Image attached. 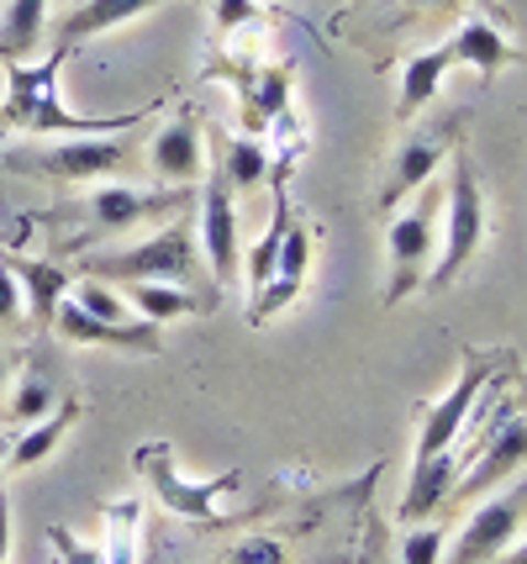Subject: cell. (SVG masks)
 I'll return each instance as SVG.
<instances>
[{"instance_id": "1f68e13d", "label": "cell", "mask_w": 527, "mask_h": 564, "mask_svg": "<svg viewBox=\"0 0 527 564\" xmlns=\"http://www.w3.org/2000/svg\"><path fill=\"white\" fill-rule=\"evenodd\" d=\"M259 17V0H217V26L222 32H238Z\"/></svg>"}, {"instance_id": "7402d4cb", "label": "cell", "mask_w": 527, "mask_h": 564, "mask_svg": "<svg viewBox=\"0 0 527 564\" xmlns=\"http://www.w3.org/2000/svg\"><path fill=\"white\" fill-rule=\"evenodd\" d=\"M285 227H290V200H285V185L275 180V217L264 227V238L238 259V274L249 280V291H259L264 280H275V259H279V243H285Z\"/></svg>"}, {"instance_id": "277c9868", "label": "cell", "mask_w": 527, "mask_h": 564, "mask_svg": "<svg viewBox=\"0 0 527 564\" xmlns=\"http://www.w3.org/2000/svg\"><path fill=\"white\" fill-rule=\"evenodd\" d=\"M85 274H90V280H122V285H138V280L190 285V280L201 274V253H196V243H190V221L179 217V221H169L158 238H149V243L85 259Z\"/></svg>"}, {"instance_id": "5b68a950", "label": "cell", "mask_w": 527, "mask_h": 564, "mask_svg": "<svg viewBox=\"0 0 527 564\" xmlns=\"http://www.w3.org/2000/svg\"><path fill=\"white\" fill-rule=\"evenodd\" d=\"M502 369H506V354H475L449 391L438 395V401H427L422 412H417V448H411V465H417V459H432V454H449V448L459 454V438H464V427H470V412H475L480 391H485Z\"/></svg>"}, {"instance_id": "2e32d148", "label": "cell", "mask_w": 527, "mask_h": 564, "mask_svg": "<svg viewBox=\"0 0 527 564\" xmlns=\"http://www.w3.org/2000/svg\"><path fill=\"white\" fill-rule=\"evenodd\" d=\"M6 270L17 274V285H22V301H26V317L32 327H53V312H58V301L69 295V270L64 264H53V259H6Z\"/></svg>"}, {"instance_id": "836d02e7", "label": "cell", "mask_w": 527, "mask_h": 564, "mask_svg": "<svg viewBox=\"0 0 527 564\" xmlns=\"http://www.w3.org/2000/svg\"><path fill=\"white\" fill-rule=\"evenodd\" d=\"M6 380H11V359L0 354V391H6Z\"/></svg>"}, {"instance_id": "f546056e", "label": "cell", "mask_w": 527, "mask_h": 564, "mask_svg": "<svg viewBox=\"0 0 527 564\" xmlns=\"http://www.w3.org/2000/svg\"><path fill=\"white\" fill-rule=\"evenodd\" d=\"M48 543L58 549V564H101V549L79 543L69 528H48Z\"/></svg>"}, {"instance_id": "484cf974", "label": "cell", "mask_w": 527, "mask_h": 564, "mask_svg": "<svg viewBox=\"0 0 527 564\" xmlns=\"http://www.w3.org/2000/svg\"><path fill=\"white\" fill-rule=\"evenodd\" d=\"M275 274L279 280H296V285H306V274H311V221L296 217V212H290V227H285Z\"/></svg>"}, {"instance_id": "4316f807", "label": "cell", "mask_w": 527, "mask_h": 564, "mask_svg": "<svg viewBox=\"0 0 527 564\" xmlns=\"http://www.w3.org/2000/svg\"><path fill=\"white\" fill-rule=\"evenodd\" d=\"M443 549H449L443 528L411 522V528H406V539H402V564H443Z\"/></svg>"}, {"instance_id": "e0dca14e", "label": "cell", "mask_w": 527, "mask_h": 564, "mask_svg": "<svg viewBox=\"0 0 527 564\" xmlns=\"http://www.w3.org/2000/svg\"><path fill=\"white\" fill-rule=\"evenodd\" d=\"M79 417V401L69 395V401H58L48 417H37L32 427H22V438L6 448V469H32V465H43L58 443L69 438V427H75Z\"/></svg>"}, {"instance_id": "d4e9b609", "label": "cell", "mask_w": 527, "mask_h": 564, "mask_svg": "<svg viewBox=\"0 0 527 564\" xmlns=\"http://www.w3.org/2000/svg\"><path fill=\"white\" fill-rule=\"evenodd\" d=\"M270 170H275L270 153H264V143H253V138H232V143L222 148V164H217V174H222L232 191H253Z\"/></svg>"}, {"instance_id": "d590c367", "label": "cell", "mask_w": 527, "mask_h": 564, "mask_svg": "<svg viewBox=\"0 0 527 564\" xmlns=\"http://www.w3.org/2000/svg\"><path fill=\"white\" fill-rule=\"evenodd\" d=\"M0 459H6V438H0ZM0 469H6V465H0Z\"/></svg>"}, {"instance_id": "3957f363", "label": "cell", "mask_w": 527, "mask_h": 564, "mask_svg": "<svg viewBox=\"0 0 527 564\" xmlns=\"http://www.w3.org/2000/svg\"><path fill=\"white\" fill-rule=\"evenodd\" d=\"M485 191H480V174H475V159H470V148H459L449 164V238L438 248V259H432V270H427L422 285L432 291H449L453 280L464 274V264L480 253L485 243Z\"/></svg>"}, {"instance_id": "4fadbf2b", "label": "cell", "mask_w": 527, "mask_h": 564, "mask_svg": "<svg viewBox=\"0 0 527 564\" xmlns=\"http://www.w3.org/2000/svg\"><path fill=\"white\" fill-rule=\"evenodd\" d=\"M158 6H169V0H79L75 11L53 26V43L79 48V43H90V37H101V32H117V26L149 17Z\"/></svg>"}, {"instance_id": "ffe728a7", "label": "cell", "mask_w": 527, "mask_h": 564, "mask_svg": "<svg viewBox=\"0 0 527 564\" xmlns=\"http://www.w3.org/2000/svg\"><path fill=\"white\" fill-rule=\"evenodd\" d=\"M449 53H453V64H470V69L485 74V79L502 69V64H512V58H517V48H506L502 32H496L491 22H480V17L459 22V32H453V43H449Z\"/></svg>"}, {"instance_id": "603a6c76", "label": "cell", "mask_w": 527, "mask_h": 564, "mask_svg": "<svg viewBox=\"0 0 527 564\" xmlns=\"http://www.w3.org/2000/svg\"><path fill=\"white\" fill-rule=\"evenodd\" d=\"M138 522H143V507H138L132 496L106 507V549H101V564H138Z\"/></svg>"}, {"instance_id": "9c48e42d", "label": "cell", "mask_w": 527, "mask_h": 564, "mask_svg": "<svg viewBox=\"0 0 527 564\" xmlns=\"http://www.w3.org/2000/svg\"><path fill=\"white\" fill-rule=\"evenodd\" d=\"M53 327H58V338L85 344V348H117V354H158V348H164V327H158V322H143V317L138 322H101V317H90V312H79L69 295L58 301Z\"/></svg>"}, {"instance_id": "6da1fadb", "label": "cell", "mask_w": 527, "mask_h": 564, "mask_svg": "<svg viewBox=\"0 0 527 564\" xmlns=\"http://www.w3.org/2000/svg\"><path fill=\"white\" fill-rule=\"evenodd\" d=\"M75 58V48L53 43L48 58L22 64L6 58V100H0V132H26V138H106V132H132L138 122H149L158 106L127 111V117H79L58 96V74Z\"/></svg>"}, {"instance_id": "44dd1931", "label": "cell", "mask_w": 527, "mask_h": 564, "mask_svg": "<svg viewBox=\"0 0 527 564\" xmlns=\"http://www.w3.org/2000/svg\"><path fill=\"white\" fill-rule=\"evenodd\" d=\"M43 17H48V0H6V11H0V64L43 48Z\"/></svg>"}, {"instance_id": "8fae6325", "label": "cell", "mask_w": 527, "mask_h": 564, "mask_svg": "<svg viewBox=\"0 0 527 564\" xmlns=\"http://www.w3.org/2000/svg\"><path fill=\"white\" fill-rule=\"evenodd\" d=\"M201 248L211 264V285L227 291L238 280V212H232V185L222 174H211V185L201 191Z\"/></svg>"}, {"instance_id": "f1b7e54d", "label": "cell", "mask_w": 527, "mask_h": 564, "mask_svg": "<svg viewBox=\"0 0 527 564\" xmlns=\"http://www.w3.org/2000/svg\"><path fill=\"white\" fill-rule=\"evenodd\" d=\"M222 564H285V543H275V539H243Z\"/></svg>"}, {"instance_id": "cb8c5ba5", "label": "cell", "mask_w": 527, "mask_h": 564, "mask_svg": "<svg viewBox=\"0 0 527 564\" xmlns=\"http://www.w3.org/2000/svg\"><path fill=\"white\" fill-rule=\"evenodd\" d=\"M53 406H58V391H53L48 369L32 365L22 380H17V391H11V406H6V417L17 422V427H32L37 417H48Z\"/></svg>"}, {"instance_id": "d6a6232c", "label": "cell", "mask_w": 527, "mask_h": 564, "mask_svg": "<svg viewBox=\"0 0 527 564\" xmlns=\"http://www.w3.org/2000/svg\"><path fill=\"white\" fill-rule=\"evenodd\" d=\"M11 560V507H6V496H0V564Z\"/></svg>"}, {"instance_id": "7c38bea8", "label": "cell", "mask_w": 527, "mask_h": 564, "mask_svg": "<svg viewBox=\"0 0 527 564\" xmlns=\"http://www.w3.org/2000/svg\"><path fill=\"white\" fill-rule=\"evenodd\" d=\"M149 170L158 180H169V185H196L206 170V153H201V122L190 117V111H179L175 122H164L153 132L149 143Z\"/></svg>"}, {"instance_id": "d6986e66", "label": "cell", "mask_w": 527, "mask_h": 564, "mask_svg": "<svg viewBox=\"0 0 527 564\" xmlns=\"http://www.w3.org/2000/svg\"><path fill=\"white\" fill-rule=\"evenodd\" d=\"M453 69V53L449 48H427V53H411L402 69V96H396V122H411L422 111L427 100L443 90V79Z\"/></svg>"}, {"instance_id": "8d00e7d4", "label": "cell", "mask_w": 527, "mask_h": 564, "mask_svg": "<svg viewBox=\"0 0 527 564\" xmlns=\"http://www.w3.org/2000/svg\"><path fill=\"white\" fill-rule=\"evenodd\" d=\"M264 6H275V0H264Z\"/></svg>"}, {"instance_id": "7a4b0ae2", "label": "cell", "mask_w": 527, "mask_h": 564, "mask_svg": "<svg viewBox=\"0 0 527 564\" xmlns=\"http://www.w3.org/2000/svg\"><path fill=\"white\" fill-rule=\"evenodd\" d=\"M6 164L32 180H69V185H90V180H111L132 164V143L122 132L106 138H64V143H26L6 148Z\"/></svg>"}, {"instance_id": "30bf717a", "label": "cell", "mask_w": 527, "mask_h": 564, "mask_svg": "<svg viewBox=\"0 0 527 564\" xmlns=\"http://www.w3.org/2000/svg\"><path fill=\"white\" fill-rule=\"evenodd\" d=\"M449 148H453V122L411 132V138L396 148L391 174H385V185H380V212H396L411 191H422L427 180H432V170L443 164V153H449Z\"/></svg>"}, {"instance_id": "5bb4252c", "label": "cell", "mask_w": 527, "mask_h": 564, "mask_svg": "<svg viewBox=\"0 0 527 564\" xmlns=\"http://www.w3.org/2000/svg\"><path fill=\"white\" fill-rule=\"evenodd\" d=\"M169 206H185V191H175V196H143V191H127V185H96L90 200H85L90 232H122V227L153 217V212H169Z\"/></svg>"}, {"instance_id": "ba28073f", "label": "cell", "mask_w": 527, "mask_h": 564, "mask_svg": "<svg viewBox=\"0 0 527 564\" xmlns=\"http://www.w3.org/2000/svg\"><path fill=\"white\" fill-rule=\"evenodd\" d=\"M385 253H391V280H385V306L406 301L411 291H422L432 253H438V217L427 206H411L385 227Z\"/></svg>"}, {"instance_id": "ac0fdd59", "label": "cell", "mask_w": 527, "mask_h": 564, "mask_svg": "<svg viewBox=\"0 0 527 564\" xmlns=\"http://www.w3.org/2000/svg\"><path fill=\"white\" fill-rule=\"evenodd\" d=\"M132 306L143 312V322H175V317H196V312H217V301L222 295L211 291V295H196V291H185V285H169V280H138L132 285Z\"/></svg>"}, {"instance_id": "9a60e30c", "label": "cell", "mask_w": 527, "mask_h": 564, "mask_svg": "<svg viewBox=\"0 0 527 564\" xmlns=\"http://www.w3.org/2000/svg\"><path fill=\"white\" fill-rule=\"evenodd\" d=\"M453 480H459V459H453V448H449V454H432V459H417V465H411V480H406L402 507H396V517H402L406 528H411V522H427L438 507H449Z\"/></svg>"}, {"instance_id": "e575fe53", "label": "cell", "mask_w": 527, "mask_h": 564, "mask_svg": "<svg viewBox=\"0 0 527 564\" xmlns=\"http://www.w3.org/2000/svg\"><path fill=\"white\" fill-rule=\"evenodd\" d=\"M411 6H443V0H411Z\"/></svg>"}, {"instance_id": "4dcf8cb0", "label": "cell", "mask_w": 527, "mask_h": 564, "mask_svg": "<svg viewBox=\"0 0 527 564\" xmlns=\"http://www.w3.org/2000/svg\"><path fill=\"white\" fill-rule=\"evenodd\" d=\"M26 312L22 301V285H17V274L6 270V259H0V327H17Z\"/></svg>"}, {"instance_id": "8992f818", "label": "cell", "mask_w": 527, "mask_h": 564, "mask_svg": "<svg viewBox=\"0 0 527 564\" xmlns=\"http://www.w3.org/2000/svg\"><path fill=\"white\" fill-rule=\"evenodd\" d=\"M138 469H143V480H149L153 496H158L169 512L196 517V522L217 512L227 491H238V486H243V475H238V469H227V475H217V480H185L179 465H175V454H169L164 443H149V448L138 454Z\"/></svg>"}, {"instance_id": "52a82bcc", "label": "cell", "mask_w": 527, "mask_h": 564, "mask_svg": "<svg viewBox=\"0 0 527 564\" xmlns=\"http://www.w3.org/2000/svg\"><path fill=\"white\" fill-rule=\"evenodd\" d=\"M523 475L512 480V491H496L485 507H475V517L464 522V533L453 539V549H443V564H491L506 554V543L523 533Z\"/></svg>"}, {"instance_id": "83f0119b", "label": "cell", "mask_w": 527, "mask_h": 564, "mask_svg": "<svg viewBox=\"0 0 527 564\" xmlns=\"http://www.w3.org/2000/svg\"><path fill=\"white\" fill-rule=\"evenodd\" d=\"M253 295H259V301L249 306V322L259 327V322H270L275 312H285V306L301 295V285H296V280H279V274H275V280H264V285H259Z\"/></svg>"}]
</instances>
